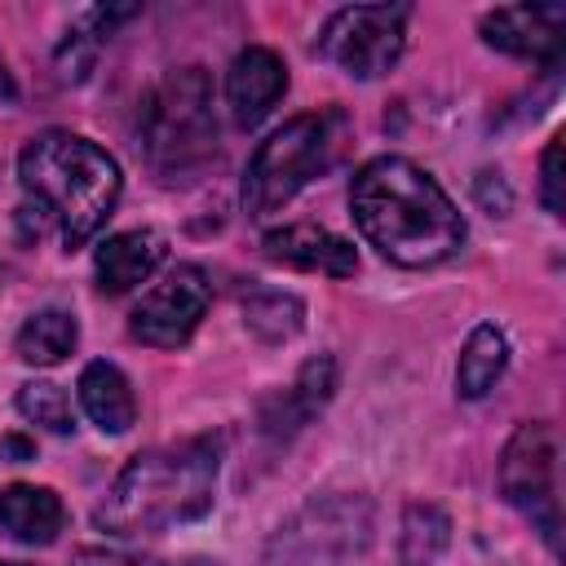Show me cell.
I'll return each instance as SVG.
<instances>
[{
    "label": "cell",
    "instance_id": "obj_1",
    "mask_svg": "<svg viewBox=\"0 0 566 566\" xmlns=\"http://www.w3.org/2000/svg\"><path fill=\"white\" fill-rule=\"evenodd\" d=\"M349 212L363 239L394 265L424 270L464 248V217L447 190L411 159L380 155L354 172Z\"/></svg>",
    "mask_w": 566,
    "mask_h": 566
},
{
    "label": "cell",
    "instance_id": "obj_2",
    "mask_svg": "<svg viewBox=\"0 0 566 566\" xmlns=\"http://www.w3.org/2000/svg\"><path fill=\"white\" fill-rule=\"evenodd\" d=\"M221 469V438H186L172 447H150L133 455L97 504V526L119 539L159 535L168 526L195 522L212 509Z\"/></svg>",
    "mask_w": 566,
    "mask_h": 566
},
{
    "label": "cell",
    "instance_id": "obj_3",
    "mask_svg": "<svg viewBox=\"0 0 566 566\" xmlns=\"http://www.w3.org/2000/svg\"><path fill=\"white\" fill-rule=\"evenodd\" d=\"M22 190L44 208L66 248H84L119 203V164L88 137L49 128L18 155Z\"/></svg>",
    "mask_w": 566,
    "mask_h": 566
},
{
    "label": "cell",
    "instance_id": "obj_4",
    "mask_svg": "<svg viewBox=\"0 0 566 566\" xmlns=\"http://www.w3.org/2000/svg\"><path fill=\"white\" fill-rule=\"evenodd\" d=\"M345 142H349V119L336 106L287 119L279 133H270L256 146L248 177H243V208L252 217L279 212L340 159Z\"/></svg>",
    "mask_w": 566,
    "mask_h": 566
},
{
    "label": "cell",
    "instance_id": "obj_5",
    "mask_svg": "<svg viewBox=\"0 0 566 566\" xmlns=\"http://www.w3.org/2000/svg\"><path fill=\"white\" fill-rule=\"evenodd\" d=\"M217 142V119H212V93H208V75L199 66L172 71L142 106V146L146 159L177 181L181 172H190L195 164H203L212 155Z\"/></svg>",
    "mask_w": 566,
    "mask_h": 566
},
{
    "label": "cell",
    "instance_id": "obj_6",
    "mask_svg": "<svg viewBox=\"0 0 566 566\" xmlns=\"http://www.w3.org/2000/svg\"><path fill=\"white\" fill-rule=\"evenodd\" d=\"M367 504L363 500H323L301 509L265 548L261 566H349L367 544Z\"/></svg>",
    "mask_w": 566,
    "mask_h": 566
},
{
    "label": "cell",
    "instance_id": "obj_7",
    "mask_svg": "<svg viewBox=\"0 0 566 566\" xmlns=\"http://www.w3.org/2000/svg\"><path fill=\"white\" fill-rule=\"evenodd\" d=\"M318 49L345 75L376 80L407 49V9L402 4H354V9H340V13L327 18Z\"/></svg>",
    "mask_w": 566,
    "mask_h": 566
},
{
    "label": "cell",
    "instance_id": "obj_8",
    "mask_svg": "<svg viewBox=\"0 0 566 566\" xmlns=\"http://www.w3.org/2000/svg\"><path fill=\"white\" fill-rule=\"evenodd\" d=\"M553 464H557V447H553L548 424H539V420L517 424L513 438L504 442V455H500V495L513 509H522L544 531L548 544H557Z\"/></svg>",
    "mask_w": 566,
    "mask_h": 566
},
{
    "label": "cell",
    "instance_id": "obj_9",
    "mask_svg": "<svg viewBox=\"0 0 566 566\" xmlns=\"http://www.w3.org/2000/svg\"><path fill=\"white\" fill-rule=\"evenodd\" d=\"M212 305V283L199 265H177L164 283L142 292L128 314V332L150 349H177L195 336L199 318Z\"/></svg>",
    "mask_w": 566,
    "mask_h": 566
},
{
    "label": "cell",
    "instance_id": "obj_10",
    "mask_svg": "<svg viewBox=\"0 0 566 566\" xmlns=\"http://www.w3.org/2000/svg\"><path fill=\"white\" fill-rule=\"evenodd\" d=\"M482 40L500 53L557 62L566 44V9L562 4H509L482 18Z\"/></svg>",
    "mask_w": 566,
    "mask_h": 566
},
{
    "label": "cell",
    "instance_id": "obj_11",
    "mask_svg": "<svg viewBox=\"0 0 566 566\" xmlns=\"http://www.w3.org/2000/svg\"><path fill=\"white\" fill-rule=\"evenodd\" d=\"M283 88H287L283 57L274 49H261V44L243 49L230 62V75H226V102H230L234 124H243V128L261 124L274 111V102L283 97Z\"/></svg>",
    "mask_w": 566,
    "mask_h": 566
},
{
    "label": "cell",
    "instance_id": "obj_12",
    "mask_svg": "<svg viewBox=\"0 0 566 566\" xmlns=\"http://www.w3.org/2000/svg\"><path fill=\"white\" fill-rule=\"evenodd\" d=\"M270 261H283L292 270H318L332 279H349L358 270V252L349 239L323 230V226H279L261 239Z\"/></svg>",
    "mask_w": 566,
    "mask_h": 566
},
{
    "label": "cell",
    "instance_id": "obj_13",
    "mask_svg": "<svg viewBox=\"0 0 566 566\" xmlns=\"http://www.w3.org/2000/svg\"><path fill=\"white\" fill-rule=\"evenodd\" d=\"M168 243L159 230H124V234H111L97 256H93V270H97V287L106 296H119V292H133L137 283H146L159 261H164Z\"/></svg>",
    "mask_w": 566,
    "mask_h": 566
},
{
    "label": "cell",
    "instance_id": "obj_14",
    "mask_svg": "<svg viewBox=\"0 0 566 566\" xmlns=\"http://www.w3.org/2000/svg\"><path fill=\"white\" fill-rule=\"evenodd\" d=\"M66 526V509L57 500L53 486H35V482H9L0 491V531L18 544L44 548L62 535Z\"/></svg>",
    "mask_w": 566,
    "mask_h": 566
},
{
    "label": "cell",
    "instance_id": "obj_15",
    "mask_svg": "<svg viewBox=\"0 0 566 566\" xmlns=\"http://www.w3.org/2000/svg\"><path fill=\"white\" fill-rule=\"evenodd\" d=\"M80 407L102 433H124L137 420V398L115 363H88L80 371Z\"/></svg>",
    "mask_w": 566,
    "mask_h": 566
},
{
    "label": "cell",
    "instance_id": "obj_16",
    "mask_svg": "<svg viewBox=\"0 0 566 566\" xmlns=\"http://www.w3.org/2000/svg\"><path fill=\"white\" fill-rule=\"evenodd\" d=\"M332 389H336V363H332L327 354L310 358V363L296 371L292 389L279 398V416H265V429H270V433H292V429H301L314 411H323V402L332 398Z\"/></svg>",
    "mask_w": 566,
    "mask_h": 566
},
{
    "label": "cell",
    "instance_id": "obj_17",
    "mask_svg": "<svg viewBox=\"0 0 566 566\" xmlns=\"http://www.w3.org/2000/svg\"><path fill=\"white\" fill-rule=\"evenodd\" d=\"M504 363H509V340H504V332H500L495 323H478V327L469 332L464 349H460V363H455V394H460V398H482V394L500 380Z\"/></svg>",
    "mask_w": 566,
    "mask_h": 566
},
{
    "label": "cell",
    "instance_id": "obj_18",
    "mask_svg": "<svg viewBox=\"0 0 566 566\" xmlns=\"http://www.w3.org/2000/svg\"><path fill=\"white\" fill-rule=\"evenodd\" d=\"M80 340V327L66 310H35L18 332V358L31 367H57Z\"/></svg>",
    "mask_w": 566,
    "mask_h": 566
},
{
    "label": "cell",
    "instance_id": "obj_19",
    "mask_svg": "<svg viewBox=\"0 0 566 566\" xmlns=\"http://www.w3.org/2000/svg\"><path fill=\"white\" fill-rule=\"evenodd\" d=\"M447 544H451V517L438 504H407L398 535L402 566H433L447 553Z\"/></svg>",
    "mask_w": 566,
    "mask_h": 566
},
{
    "label": "cell",
    "instance_id": "obj_20",
    "mask_svg": "<svg viewBox=\"0 0 566 566\" xmlns=\"http://www.w3.org/2000/svg\"><path fill=\"white\" fill-rule=\"evenodd\" d=\"M301 318H305V305H301L296 296H287V292L256 287L252 296H243V323H248L261 340H270V345L292 340V336L301 332Z\"/></svg>",
    "mask_w": 566,
    "mask_h": 566
},
{
    "label": "cell",
    "instance_id": "obj_21",
    "mask_svg": "<svg viewBox=\"0 0 566 566\" xmlns=\"http://www.w3.org/2000/svg\"><path fill=\"white\" fill-rule=\"evenodd\" d=\"M18 411H22L31 424L49 429V433H71V429H75L71 398H66V389L53 385V380H31V385H22V389H18Z\"/></svg>",
    "mask_w": 566,
    "mask_h": 566
},
{
    "label": "cell",
    "instance_id": "obj_22",
    "mask_svg": "<svg viewBox=\"0 0 566 566\" xmlns=\"http://www.w3.org/2000/svg\"><path fill=\"white\" fill-rule=\"evenodd\" d=\"M539 172H544V177H539V199H544V208H548L553 217H562V208H566V199H562V133L548 142Z\"/></svg>",
    "mask_w": 566,
    "mask_h": 566
},
{
    "label": "cell",
    "instance_id": "obj_23",
    "mask_svg": "<svg viewBox=\"0 0 566 566\" xmlns=\"http://www.w3.org/2000/svg\"><path fill=\"white\" fill-rule=\"evenodd\" d=\"M71 566H164L150 557H133V553H115V548H80L71 557Z\"/></svg>",
    "mask_w": 566,
    "mask_h": 566
},
{
    "label": "cell",
    "instance_id": "obj_24",
    "mask_svg": "<svg viewBox=\"0 0 566 566\" xmlns=\"http://www.w3.org/2000/svg\"><path fill=\"white\" fill-rule=\"evenodd\" d=\"M13 97V84H9V71H4V62H0V102H9Z\"/></svg>",
    "mask_w": 566,
    "mask_h": 566
},
{
    "label": "cell",
    "instance_id": "obj_25",
    "mask_svg": "<svg viewBox=\"0 0 566 566\" xmlns=\"http://www.w3.org/2000/svg\"><path fill=\"white\" fill-rule=\"evenodd\" d=\"M168 566H212V562H203V557H190V562H168Z\"/></svg>",
    "mask_w": 566,
    "mask_h": 566
},
{
    "label": "cell",
    "instance_id": "obj_26",
    "mask_svg": "<svg viewBox=\"0 0 566 566\" xmlns=\"http://www.w3.org/2000/svg\"><path fill=\"white\" fill-rule=\"evenodd\" d=\"M0 566H27V562H0Z\"/></svg>",
    "mask_w": 566,
    "mask_h": 566
}]
</instances>
